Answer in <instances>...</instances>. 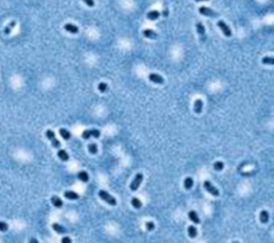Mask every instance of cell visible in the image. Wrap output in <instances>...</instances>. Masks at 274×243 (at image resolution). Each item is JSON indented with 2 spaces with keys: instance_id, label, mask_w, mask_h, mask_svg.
Returning a JSON list of instances; mask_svg holds the SVG:
<instances>
[{
  "instance_id": "obj_3",
  "label": "cell",
  "mask_w": 274,
  "mask_h": 243,
  "mask_svg": "<svg viewBox=\"0 0 274 243\" xmlns=\"http://www.w3.org/2000/svg\"><path fill=\"white\" fill-rule=\"evenodd\" d=\"M203 188H205L206 191L208 192V193H210L212 196H214V197L219 196V190H217V188H215V186H214L210 181H205V182H203Z\"/></svg>"
},
{
  "instance_id": "obj_7",
  "label": "cell",
  "mask_w": 274,
  "mask_h": 243,
  "mask_svg": "<svg viewBox=\"0 0 274 243\" xmlns=\"http://www.w3.org/2000/svg\"><path fill=\"white\" fill-rule=\"evenodd\" d=\"M149 80L154 82V84H157V85H163V84H164V78H163L160 74H156V73L149 74Z\"/></svg>"
},
{
  "instance_id": "obj_9",
  "label": "cell",
  "mask_w": 274,
  "mask_h": 243,
  "mask_svg": "<svg viewBox=\"0 0 274 243\" xmlns=\"http://www.w3.org/2000/svg\"><path fill=\"white\" fill-rule=\"evenodd\" d=\"M64 30L68 31V32H70V33L75 34V33H78L79 29H78L77 26H75V25H73V24H66L64 25Z\"/></svg>"
},
{
  "instance_id": "obj_14",
  "label": "cell",
  "mask_w": 274,
  "mask_h": 243,
  "mask_svg": "<svg viewBox=\"0 0 274 243\" xmlns=\"http://www.w3.org/2000/svg\"><path fill=\"white\" fill-rule=\"evenodd\" d=\"M189 220L193 222V223H195V224H199V223H200V220H199V217H198L197 212H196V211H194V210L189 211Z\"/></svg>"
},
{
  "instance_id": "obj_31",
  "label": "cell",
  "mask_w": 274,
  "mask_h": 243,
  "mask_svg": "<svg viewBox=\"0 0 274 243\" xmlns=\"http://www.w3.org/2000/svg\"><path fill=\"white\" fill-rule=\"evenodd\" d=\"M146 228H147L149 231H152V230L155 228V225H154L153 222H147V223H146Z\"/></svg>"
},
{
  "instance_id": "obj_36",
  "label": "cell",
  "mask_w": 274,
  "mask_h": 243,
  "mask_svg": "<svg viewBox=\"0 0 274 243\" xmlns=\"http://www.w3.org/2000/svg\"><path fill=\"white\" fill-rule=\"evenodd\" d=\"M196 2H200V1H209V0H195Z\"/></svg>"
},
{
  "instance_id": "obj_35",
  "label": "cell",
  "mask_w": 274,
  "mask_h": 243,
  "mask_svg": "<svg viewBox=\"0 0 274 243\" xmlns=\"http://www.w3.org/2000/svg\"><path fill=\"white\" fill-rule=\"evenodd\" d=\"M31 243H38V241L36 240V239H32V240H30Z\"/></svg>"
},
{
  "instance_id": "obj_22",
  "label": "cell",
  "mask_w": 274,
  "mask_h": 243,
  "mask_svg": "<svg viewBox=\"0 0 274 243\" xmlns=\"http://www.w3.org/2000/svg\"><path fill=\"white\" fill-rule=\"evenodd\" d=\"M131 204H132V206L135 208V209H140V208H141V206H143V204H141L140 199H138L137 197H133V198H132Z\"/></svg>"
},
{
  "instance_id": "obj_4",
  "label": "cell",
  "mask_w": 274,
  "mask_h": 243,
  "mask_svg": "<svg viewBox=\"0 0 274 243\" xmlns=\"http://www.w3.org/2000/svg\"><path fill=\"white\" fill-rule=\"evenodd\" d=\"M45 135H46L47 138L50 140V142H52V147H54V148H57V149H59V148L61 147L60 142H59V140L56 138L55 133H54L52 130H47V131L45 132Z\"/></svg>"
},
{
  "instance_id": "obj_33",
  "label": "cell",
  "mask_w": 274,
  "mask_h": 243,
  "mask_svg": "<svg viewBox=\"0 0 274 243\" xmlns=\"http://www.w3.org/2000/svg\"><path fill=\"white\" fill-rule=\"evenodd\" d=\"M61 242H62V243H71L72 240H71V239H70L68 237H64V238H62V240H61Z\"/></svg>"
},
{
  "instance_id": "obj_19",
  "label": "cell",
  "mask_w": 274,
  "mask_h": 243,
  "mask_svg": "<svg viewBox=\"0 0 274 243\" xmlns=\"http://www.w3.org/2000/svg\"><path fill=\"white\" fill-rule=\"evenodd\" d=\"M59 134L61 135V137H62L64 140H68L70 138H71V133L66 130V128H59Z\"/></svg>"
},
{
  "instance_id": "obj_6",
  "label": "cell",
  "mask_w": 274,
  "mask_h": 243,
  "mask_svg": "<svg viewBox=\"0 0 274 243\" xmlns=\"http://www.w3.org/2000/svg\"><path fill=\"white\" fill-rule=\"evenodd\" d=\"M199 13L203 16H209V17H215L217 16V13L214 12L212 9L207 8V7H200L199 8Z\"/></svg>"
},
{
  "instance_id": "obj_26",
  "label": "cell",
  "mask_w": 274,
  "mask_h": 243,
  "mask_svg": "<svg viewBox=\"0 0 274 243\" xmlns=\"http://www.w3.org/2000/svg\"><path fill=\"white\" fill-rule=\"evenodd\" d=\"M98 90H99L100 92L104 93L108 90V86H107L106 82H100L99 85H98Z\"/></svg>"
},
{
  "instance_id": "obj_34",
  "label": "cell",
  "mask_w": 274,
  "mask_h": 243,
  "mask_svg": "<svg viewBox=\"0 0 274 243\" xmlns=\"http://www.w3.org/2000/svg\"><path fill=\"white\" fill-rule=\"evenodd\" d=\"M163 15H164V16H167V15H168V10H165V11L163 12Z\"/></svg>"
},
{
  "instance_id": "obj_32",
  "label": "cell",
  "mask_w": 274,
  "mask_h": 243,
  "mask_svg": "<svg viewBox=\"0 0 274 243\" xmlns=\"http://www.w3.org/2000/svg\"><path fill=\"white\" fill-rule=\"evenodd\" d=\"M82 1H84L88 7H90V8L94 7V0H82Z\"/></svg>"
},
{
  "instance_id": "obj_25",
  "label": "cell",
  "mask_w": 274,
  "mask_h": 243,
  "mask_svg": "<svg viewBox=\"0 0 274 243\" xmlns=\"http://www.w3.org/2000/svg\"><path fill=\"white\" fill-rule=\"evenodd\" d=\"M88 150H89V152H90L91 154L98 153V146H96V144H94V142L89 144V145H88Z\"/></svg>"
},
{
  "instance_id": "obj_1",
  "label": "cell",
  "mask_w": 274,
  "mask_h": 243,
  "mask_svg": "<svg viewBox=\"0 0 274 243\" xmlns=\"http://www.w3.org/2000/svg\"><path fill=\"white\" fill-rule=\"evenodd\" d=\"M99 196L101 199H103L104 201H106L108 205L110 206H116L117 205V200H116V198L114 196H111V195L109 194V193H107L106 191H103V190H101V191L99 192Z\"/></svg>"
},
{
  "instance_id": "obj_27",
  "label": "cell",
  "mask_w": 274,
  "mask_h": 243,
  "mask_svg": "<svg viewBox=\"0 0 274 243\" xmlns=\"http://www.w3.org/2000/svg\"><path fill=\"white\" fill-rule=\"evenodd\" d=\"M213 168L216 170V171H221V170H223V168H224V163L221 162V161L215 162L214 165H213Z\"/></svg>"
},
{
  "instance_id": "obj_16",
  "label": "cell",
  "mask_w": 274,
  "mask_h": 243,
  "mask_svg": "<svg viewBox=\"0 0 274 243\" xmlns=\"http://www.w3.org/2000/svg\"><path fill=\"white\" fill-rule=\"evenodd\" d=\"M143 34H144L145 38H148V39H156L157 38L156 32H154V31L151 30V29H145V30L143 31Z\"/></svg>"
},
{
  "instance_id": "obj_21",
  "label": "cell",
  "mask_w": 274,
  "mask_h": 243,
  "mask_svg": "<svg viewBox=\"0 0 274 243\" xmlns=\"http://www.w3.org/2000/svg\"><path fill=\"white\" fill-rule=\"evenodd\" d=\"M193 184H194V180H193L191 177H187L184 179V182H183V185L184 188H187V190H189V188H193Z\"/></svg>"
},
{
  "instance_id": "obj_2",
  "label": "cell",
  "mask_w": 274,
  "mask_h": 243,
  "mask_svg": "<svg viewBox=\"0 0 274 243\" xmlns=\"http://www.w3.org/2000/svg\"><path fill=\"white\" fill-rule=\"evenodd\" d=\"M143 180H144V175L141 172H138V174L135 176L134 180L131 182V185H130L131 191H133V192L137 191L138 188L140 186V184H141V182H143Z\"/></svg>"
},
{
  "instance_id": "obj_29",
  "label": "cell",
  "mask_w": 274,
  "mask_h": 243,
  "mask_svg": "<svg viewBox=\"0 0 274 243\" xmlns=\"http://www.w3.org/2000/svg\"><path fill=\"white\" fill-rule=\"evenodd\" d=\"M90 133H91V137L99 138V137L101 136V132H100V130H96V128H92V130H90Z\"/></svg>"
},
{
  "instance_id": "obj_15",
  "label": "cell",
  "mask_w": 274,
  "mask_h": 243,
  "mask_svg": "<svg viewBox=\"0 0 274 243\" xmlns=\"http://www.w3.org/2000/svg\"><path fill=\"white\" fill-rule=\"evenodd\" d=\"M196 30H197L198 34L203 38V40H205L206 30H205V27H203V23H197V24H196Z\"/></svg>"
},
{
  "instance_id": "obj_13",
  "label": "cell",
  "mask_w": 274,
  "mask_h": 243,
  "mask_svg": "<svg viewBox=\"0 0 274 243\" xmlns=\"http://www.w3.org/2000/svg\"><path fill=\"white\" fill-rule=\"evenodd\" d=\"M52 229L55 230L57 234H60V235H63V234H66V231L68 230L64 228L63 226H61L60 224H58V223H54L52 224Z\"/></svg>"
},
{
  "instance_id": "obj_18",
  "label": "cell",
  "mask_w": 274,
  "mask_h": 243,
  "mask_svg": "<svg viewBox=\"0 0 274 243\" xmlns=\"http://www.w3.org/2000/svg\"><path fill=\"white\" fill-rule=\"evenodd\" d=\"M77 178H78L82 182H88V181H89V175H88L85 170H82V171L78 172V174H77Z\"/></svg>"
},
{
  "instance_id": "obj_28",
  "label": "cell",
  "mask_w": 274,
  "mask_h": 243,
  "mask_svg": "<svg viewBox=\"0 0 274 243\" xmlns=\"http://www.w3.org/2000/svg\"><path fill=\"white\" fill-rule=\"evenodd\" d=\"M263 64H269V66H273L274 64V58L273 57H265L262 58Z\"/></svg>"
},
{
  "instance_id": "obj_17",
  "label": "cell",
  "mask_w": 274,
  "mask_h": 243,
  "mask_svg": "<svg viewBox=\"0 0 274 243\" xmlns=\"http://www.w3.org/2000/svg\"><path fill=\"white\" fill-rule=\"evenodd\" d=\"M57 155H58V158H60L61 161H63V162H66V161H68V152H66V150H62V149H59V151H58V153H57Z\"/></svg>"
},
{
  "instance_id": "obj_20",
  "label": "cell",
  "mask_w": 274,
  "mask_h": 243,
  "mask_svg": "<svg viewBox=\"0 0 274 243\" xmlns=\"http://www.w3.org/2000/svg\"><path fill=\"white\" fill-rule=\"evenodd\" d=\"M160 17V12L159 11H150L148 12V14H147V18L150 19V20H155V19H157Z\"/></svg>"
},
{
  "instance_id": "obj_30",
  "label": "cell",
  "mask_w": 274,
  "mask_h": 243,
  "mask_svg": "<svg viewBox=\"0 0 274 243\" xmlns=\"http://www.w3.org/2000/svg\"><path fill=\"white\" fill-rule=\"evenodd\" d=\"M8 229H9V225L7 224L6 222L0 221V231H7Z\"/></svg>"
},
{
  "instance_id": "obj_24",
  "label": "cell",
  "mask_w": 274,
  "mask_h": 243,
  "mask_svg": "<svg viewBox=\"0 0 274 243\" xmlns=\"http://www.w3.org/2000/svg\"><path fill=\"white\" fill-rule=\"evenodd\" d=\"M15 25H16V23L14 22H11L10 24L7 26L6 28H4V30H3V32H4V34H10L11 33V31H12V29H13L14 27H15Z\"/></svg>"
},
{
  "instance_id": "obj_8",
  "label": "cell",
  "mask_w": 274,
  "mask_h": 243,
  "mask_svg": "<svg viewBox=\"0 0 274 243\" xmlns=\"http://www.w3.org/2000/svg\"><path fill=\"white\" fill-rule=\"evenodd\" d=\"M203 100L197 99V100L195 101V103H194V112H196V114H200V112H203Z\"/></svg>"
},
{
  "instance_id": "obj_5",
  "label": "cell",
  "mask_w": 274,
  "mask_h": 243,
  "mask_svg": "<svg viewBox=\"0 0 274 243\" xmlns=\"http://www.w3.org/2000/svg\"><path fill=\"white\" fill-rule=\"evenodd\" d=\"M217 26H219V29L222 30L223 34H224L225 36H227V38L231 36V34H232V32H231V29L229 28V26H228L226 23L223 22V20H219V22H217Z\"/></svg>"
},
{
  "instance_id": "obj_11",
  "label": "cell",
  "mask_w": 274,
  "mask_h": 243,
  "mask_svg": "<svg viewBox=\"0 0 274 243\" xmlns=\"http://www.w3.org/2000/svg\"><path fill=\"white\" fill-rule=\"evenodd\" d=\"M50 200H52V204L55 206L56 208H61L63 206V202H62V200H61V198L59 196H57V195H54V196L50 198Z\"/></svg>"
},
{
  "instance_id": "obj_10",
  "label": "cell",
  "mask_w": 274,
  "mask_h": 243,
  "mask_svg": "<svg viewBox=\"0 0 274 243\" xmlns=\"http://www.w3.org/2000/svg\"><path fill=\"white\" fill-rule=\"evenodd\" d=\"M64 197L68 200H76L79 198V195L73 191H66L64 192Z\"/></svg>"
},
{
  "instance_id": "obj_12",
  "label": "cell",
  "mask_w": 274,
  "mask_h": 243,
  "mask_svg": "<svg viewBox=\"0 0 274 243\" xmlns=\"http://www.w3.org/2000/svg\"><path fill=\"white\" fill-rule=\"evenodd\" d=\"M269 219H270V215H269V212L267 210H262L259 214V220L262 224H266L269 222Z\"/></svg>"
},
{
  "instance_id": "obj_23",
  "label": "cell",
  "mask_w": 274,
  "mask_h": 243,
  "mask_svg": "<svg viewBox=\"0 0 274 243\" xmlns=\"http://www.w3.org/2000/svg\"><path fill=\"white\" fill-rule=\"evenodd\" d=\"M187 234H189V236L191 238L196 237V236H197V229H196V227L195 226H189V228H187Z\"/></svg>"
}]
</instances>
